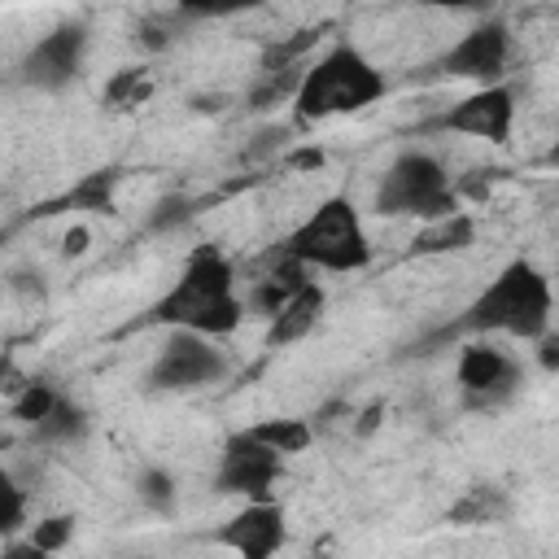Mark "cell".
<instances>
[{"instance_id":"obj_1","label":"cell","mask_w":559,"mask_h":559,"mask_svg":"<svg viewBox=\"0 0 559 559\" xmlns=\"http://www.w3.org/2000/svg\"><path fill=\"white\" fill-rule=\"evenodd\" d=\"M148 323L188 328L201 336H231L245 323V297L236 280V262L218 245H197L183 258L179 280L153 301Z\"/></svg>"},{"instance_id":"obj_2","label":"cell","mask_w":559,"mask_h":559,"mask_svg":"<svg viewBox=\"0 0 559 559\" xmlns=\"http://www.w3.org/2000/svg\"><path fill=\"white\" fill-rule=\"evenodd\" d=\"M555 328V288L542 266L528 258H511L454 319L450 332L472 336H511V341H537Z\"/></svg>"},{"instance_id":"obj_3","label":"cell","mask_w":559,"mask_h":559,"mask_svg":"<svg viewBox=\"0 0 559 559\" xmlns=\"http://www.w3.org/2000/svg\"><path fill=\"white\" fill-rule=\"evenodd\" d=\"M389 79L384 70L354 44H332L323 57L301 66V79L293 87V122L297 127H319L345 114H362L376 100H384Z\"/></svg>"},{"instance_id":"obj_4","label":"cell","mask_w":559,"mask_h":559,"mask_svg":"<svg viewBox=\"0 0 559 559\" xmlns=\"http://www.w3.org/2000/svg\"><path fill=\"white\" fill-rule=\"evenodd\" d=\"M280 249L297 258L306 271H328V275H354L371 266V236L362 223V210L349 197H323L284 240Z\"/></svg>"},{"instance_id":"obj_5","label":"cell","mask_w":559,"mask_h":559,"mask_svg":"<svg viewBox=\"0 0 559 559\" xmlns=\"http://www.w3.org/2000/svg\"><path fill=\"white\" fill-rule=\"evenodd\" d=\"M371 210L384 214V218H441L450 210H459V183L445 175V166L428 153V148H402L376 192H371Z\"/></svg>"},{"instance_id":"obj_6","label":"cell","mask_w":559,"mask_h":559,"mask_svg":"<svg viewBox=\"0 0 559 559\" xmlns=\"http://www.w3.org/2000/svg\"><path fill=\"white\" fill-rule=\"evenodd\" d=\"M227 376V354L214 345V336L166 328V341L157 345L148 362V389L153 393H197Z\"/></svg>"},{"instance_id":"obj_7","label":"cell","mask_w":559,"mask_h":559,"mask_svg":"<svg viewBox=\"0 0 559 559\" xmlns=\"http://www.w3.org/2000/svg\"><path fill=\"white\" fill-rule=\"evenodd\" d=\"M454 380H459V397H463L467 411H498L520 393L524 367H520L515 354H507L489 336H476L459 349Z\"/></svg>"},{"instance_id":"obj_8","label":"cell","mask_w":559,"mask_h":559,"mask_svg":"<svg viewBox=\"0 0 559 559\" xmlns=\"http://www.w3.org/2000/svg\"><path fill=\"white\" fill-rule=\"evenodd\" d=\"M284 480V454L258 441L249 428H236L223 437L218 467H214V493L223 498H275V485Z\"/></svg>"},{"instance_id":"obj_9","label":"cell","mask_w":559,"mask_h":559,"mask_svg":"<svg viewBox=\"0 0 559 559\" xmlns=\"http://www.w3.org/2000/svg\"><path fill=\"white\" fill-rule=\"evenodd\" d=\"M424 131L472 135V140H485V144H511V131H515V87L511 83L472 87L463 100H454L432 122H424Z\"/></svg>"},{"instance_id":"obj_10","label":"cell","mask_w":559,"mask_h":559,"mask_svg":"<svg viewBox=\"0 0 559 559\" xmlns=\"http://www.w3.org/2000/svg\"><path fill=\"white\" fill-rule=\"evenodd\" d=\"M87 61V26L83 22H57L48 35H39L22 61H17V79L31 92H66Z\"/></svg>"},{"instance_id":"obj_11","label":"cell","mask_w":559,"mask_h":559,"mask_svg":"<svg viewBox=\"0 0 559 559\" xmlns=\"http://www.w3.org/2000/svg\"><path fill=\"white\" fill-rule=\"evenodd\" d=\"M507 66H511V31H507L502 17L476 22L467 35H459V39L432 61V70H437L441 79H463V83H476V87L502 83Z\"/></svg>"},{"instance_id":"obj_12","label":"cell","mask_w":559,"mask_h":559,"mask_svg":"<svg viewBox=\"0 0 559 559\" xmlns=\"http://www.w3.org/2000/svg\"><path fill=\"white\" fill-rule=\"evenodd\" d=\"M288 537V515L280 498H253L245 502L236 515L223 520V528L214 533L218 546L245 555V559H271Z\"/></svg>"},{"instance_id":"obj_13","label":"cell","mask_w":559,"mask_h":559,"mask_svg":"<svg viewBox=\"0 0 559 559\" xmlns=\"http://www.w3.org/2000/svg\"><path fill=\"white\" fill-rule=\"evenodd\" d=\"M323 306H328L323 284L306 280L301 288H293V293L280 301V310H275V314H266V349H284V345L306 341V336L319 328Z\"/></svg>"},{"instance_id":"obj_14","label":"cell","mask_w":559,"mask_h":559,"mask_svg":"<svg viewBox=\"0 0 559 559\" xmlns=\"http://www.w3.org/2000/svg\"><path fill=\"white\" fill-rule=\"evenodd\" d=\"M476 245V218L463 214V210H450L441 218H428L415 240H411V253L415 258H437V253H459V249H472Z\"/></svg>"},{"instance_id":"obj_15","label":"cell","mask_w":559,"mask_h":559,"mask_svg":"<svg viewBox=\"0 0 559 559\" xmlns=\"http://www.w3.org/2000/svg\"><path fill=\"white\" fill-rule=\"evenodd\" d=\"M87 432H92V419H87V411H83L79 402H70V397H57V402L48 406V415L31 424V441H35V445H79Z\"/></svg>"},{"instance_id":"obj_16","label":"cell","mask_w":559,"mask_h":559,"mask_svg":"<svg viewBox=\"0 0 559 559\" xmlns=\"http://www.w3.org/2000/svg\"><path fill=\"white\" fill-rule=\"evenodd\" d=\"M122 183V170L118 166H100V170H92V175H83L61 201H48L39 214H57L61 205H70V210H87V214H105L109 205H114V188Z\"/></svg>"},{"instance_id":"obj_17","label":"cell","mask_w":559,"mask_h":559,"mask_svg":"<svg viewBox=\"0 0 559 559\" xmlns=\"http://www.w3.org/2000/svg\"><path fill=\"white\" fill-rule=\"evenodd\" d=\"M511 515V498L498 485H472L454 507H450V524H493Z\"/></svg>"},{"instance_id":"obj_18","label":"cell","mask_w":559,"mask_h":559,"mask_svg":"<svg viewBox=\"0 0 559 559\" xmlns=\"http://www.w3.org/2000/svg\"><path fill=\"white\" fill-rule=\"evenodd\" d=\"M249 432H253L258 441H266L271 450H280L284 459H288V454H301V450L314 445V428H310V419H297V415H271V419H258V424H249Z\"/></svg>"},{"instance_id":"obj_19","label":"cell","mask_w":559,"mask_h":559,"mask_svg":"<svg viewBox=\"0 0 559 559\" xmlns=\"http://www.w3.org/2000/svg\"><path fill=\"white\" fill-rule=\"evenodd\" d=\"M135 498H140V507L153 511V515H175V507H179V485H175V476H170L162 463H148V467H140V476H135Z\"/></svg>"},{"instance_id":"obj_20","label":"cell","mask_w":559,"mask_h":559,"mask_svg":"<svg viewBox=\"0 0 559 559\" xmlns=\"http://www.w3.org/2000/svg\"><path fill=\"white\" fill-rule=\"evenodd\" d=\"M153 96V74L144 70V66H127V70H118L109 83H105V105L109 109H135V105H144Z\"/></svg>"},{"instance_id":"obj_21","label":"cell","mask_w":559,"mask_h":559,"mask_svg":"<svg viewBox=\"0 0 559 559\" xmlns=\"http://www.w3.org/2000/svg\"><path fill=\"white\" fill-rule=\"evenodd\" d=\"M26 528V489L17 485V476L0 463V542Z\"/></svg>"},{"instance_id":"obj_22","label":"cell","mask_w":559,"mask_h":559,"mask_svg":"<svg viewBox=\"0 0 559 559\" xmlns=\"http://www.w3.org/2000/svg\"><path fill=\"white\" fill-rule=\"evenodd\" d=\"M61 393L52 389V384H44V380H26L22 389H17V397H13V406H9V415L17 419V424H35V419H44L48 415V406L57 402Z\"/></svg>"},{"instance_id":"obj_23","label":"cell","mask_w":559,"mask_h":559,"mask_svg":"<svg viewBox=\"0 0 559 559\" xmlns=\"http://www.w3.org/2000/svg\"><path fill=\"white\" fill-rule=\"evenodd\" d=\"M74 537V515H44L26 528V542L39 550V555H61Z\"/></svg>"},{"instance_id":"obj_24","label":"cell","mask_w":559,"mask_h":559,"mask_svg":"<svg viewBox=\"0 0 559 559\" xmlns=\"http://www.w3.org/2000/svg\"><path fill=\"white\" fill-rule=\"evenodd\" d=\"M262 4L266 0H179V13L183 17H240Z\"/></svg>"},{"instance_id":"obj_25","label":"cell","mask_w":559,"mask_h":559,"mask_svg":"<svg viewBox=\"0 0 559 559\" xmlns=\"http://www.w3.org/2000/svg\"><path fill=\"white\" fill-rule=\"evenodd\" d=\"M533 345H537V362H542V371H559V336H555V328L542 332Z\"/></svg>"},{"instance_id":"obj_26","label":"cell","mask_w":559,"mask_h":559,"mask_svg":"<svg viewBox=\"0 0 559 559\" xmlns=\"http://www.w3.org/2000/svg\"><path fill=\"white\" fill-rule=\"evenodd\" d=\"M424 9H450V13H476V9H489L498 0H419Z\"/></svg>"},{"instance_id":"obj_27","label":"cell","mask_w":559,"mask_h":559,"mask_svg":"<svg viewBox=\"0 0 559 559\" xmlns=\"http://www.w3.org/2000/svg\"><path fill=\"white\" fill-rule=\"evenodd\" d=\"M288 166H297V170H319V166H323V148H297V153H288Z\"/></svg>"},{"instance_id":"obj_28","label":"cell","mask_w":559,"mask_h":559,"mask_svg":"<svg viewBox=\"0 0 559 559\" xmlns=\"http://www.w3.org/2000/svg\"><path fill=\"white\" fill-rule=\"evenodd\" d=\"M83 240H87V231H83V227H74V231L66 236V253H83Z\"/></svg>"}]
</instances>
